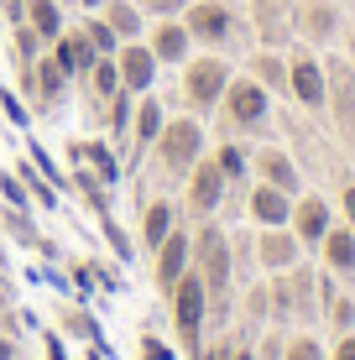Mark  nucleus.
<instances>
[{
    "label": "nucleus",
    "mask_w": 355,
    "mask_h": 360,
    "mask_svg": "<svg viewBox=\"0 0 355 360\" xmlns=\"http://www.w3.org/2000/svg\"><path fill=\"white\" fill-rule=\"evenodd\" d=\"M219 105H225V120H230V126L256 131V126H266L272 94H266V84H256V79H230L225 94H219Z\"/></svg>",
    "instance_id": "nucleus-1"
},
{
    "label": "nucleus",
    "mask_w": 355,
    "mask_h": 360,
    "mask_svg": "<svg viewBox=\"0 0 355 360\" xmlns=\"http://www.w3.org/2000/svg\"><path fill=\"white\" fill-rule=\"evenodd\" d=\"M152 146H157V162L173 172V178H183L204 152V131H199V120H173V126H162V136Z\"/></svg>",
    "instance_id": "nucleus-2"
},
{
    "label": "nucleus",
    "mask_w": 355,
    "mask_h": 360,
    "mask_svg": "<svg viewBox=\"0 0 355 360\" xmlns=\"http://www.w3.org/2000/svg\"><path fill=\"white\" fill-rule=\"evenodd\" d=\"M173 308H178V334H183V345H199V324H204V303H209V288H204V277H183L173 282Z\"/></svg>",
    "instance_id": "nucleus-3"
},
{
    "label": "nucleus",
    "mask_w": 355,
    "mask_h": 360,
    "mask_svg": "<svg viewBox=\"0 0 355 360\" xmlns=\"http://www.w3.org/2000/svg\"><path fill=\"white\" fill-rule=\"evenodd\" d=\"M225 84H230V68L219 63V58H193L188 79H183V94H188L193 110H214L219 94H225Z\"/></svg>",
    "instance_id": "nucleus-4"
},
{
    "label": "nucleus",
    "mask_w": 355,
    "mask_h": 360,
    "mask_svg": "<svg viewBox=\"0 0 355 360\" xmlns=\"http://www.w3.org/2000/svg\"><path fill=\"white\" fill-rule=\"evenodd\" d=\"M288 94L298 99V105H309V110H324L329 73L319 68V58H314V53H292V63H288Z\"/></svg>",
    "instance_id": "nucleus-5"
},
{
    "label": "nucleus",
    "mask_w": 355,
    "mask_h": 360,
    "mask_svg": "<svg viewBox=\"0 0 355 360\" xmlns=\"http://www.w3.org/2000/svg\"><path fill=\"white\" fill-rule=\"evenodd\" d=\"M115 73H120V89H126V94H146V89H152V79H157V58H152V47L126 42V47L115 53Z\"/></svg>",
    "instance_id": "nucleus-6"
},
{
    "label": "nucleus",
    "mask_w": 355,
    "mask_h": 360,
    "mask_svg": "<svg viewBox=\"0 0 355 360\" xmlns=\"http://www.w3.org/2000/svg\"><path fill=\"white\" fill-rule=\"evenodd\" d=\"M225 172H219V162H193L188 167V209L193 214H214L219 198H225Z\"/></svg>",
    "instance_id": "nucleus-7"
},
{
    "label": "nucleus",
    "mask_w": 355,
    "mask_h": 360,
    "mask_svg": "<svg viewBox=\"0 0 355 360\" xmlns=\"http://www.w3.org/2000/svg\"><path fill=\"white\" fill-rule=\"evenodd\" d=\"M199 262H204V288L225 292V282H230V245H225V235H219L214 225L199 230Z\"/></svg>",
    "instance_id": "nucleus-8"
},
{
    "label": "nucleus",
    "mask_w": 355,
    "mask_h": 360,
    "mask_svg": "<svg viewBox=\"0 0 355 360\" xmlns=\"http://www.w3.org/2000/svg\"><path fill=\"white\" fill-rule=\"evenodd\" d=\"M188 37L193 42H225L230 37V11L219 6V0H199V6H188Z\"/></svg>",
    "instance_id": "nucleus-9"
},
{
    "label": "nucleus",
    "mask_w": 355,
    "mask_h": 360,
    "mask_svg": "<svg viewBox=\"0 0 355 360\" xmlns=\"http://www.w3.org/2000/svg\"><path fill=\"white\" fill-rule=\"evenodd\" d=\"M251 219H256L262 230L288 225V219H292V193L272 188V183H256V188H251Z\"/></svg>",
    "instance_id": "nucleus-10"
},
{
    "label": "nucleus",
    "mask_w": 355,
    "mask_h": 360,
    "mask_svg": "<svg viewBox=\"0 0 355 360\" xmlns=\"http://www.w3.org/2000/svg\"><path fill=\"white\" fill-rule=\"evenodd\" d=\"M188 47H193L188 27L173 21V16H162V27L152 32V58H157V63H183V58H188Z\"/></svg>",
    "instance_id": "nucleus-11"
},
{
    "label": "nucleus",
    "mask_w": 355,
    "mask_h": 360,
    "mask_svg": "<svg viewBox=\"0 0 355 360\" xmlns=\"http://www.w3.org/2000/svg\"><path fill=\"white\" fill-rule=\"evenodd\" d=\"M292 21H298V32L309 37V42H329V37H335V6H329V0H298Z\"/></svg>",
    "instance_id": "nucleus-12"
},
{
    "label": "nucleus",
    "mask_w": 355,
    "mask_h": 360,
    "mask_svg": "<svg viewBox=\"0 0 355 360\" xmlns=\"http://www.w3.org/2000/svg\"><path fill=\"white\" fill-rule=\"evenodd\" d=\"M183 266H188V235L173 230L162 245H157V282H162V292H173V282L183 277Z\"/></svg>",
    "instance_id": "nucleus-13"
},
{
    "label": "nucleus",
    "mask_w": 355,
    "mask_h": 360,
    "mask_svg": "<svg viewBox=\"0 0 355 360\" xmlns=\"http://www.w3.org/2000/svg\"><path fill=\"white\" fill-rule=\"evenodd\" d=\"M292 225H298V245H319L324 230H329V204H324V198H298Z\"/></svg>",
    "instance_id": "nucleus-14"
},
{
    "label": "nucleus",
    "mask_w": 355,
    "mask_h": 360,
    "mask_svg": "<svg viewBox=\"0 0 355 360\" xmlns=\"http://www.w3.org/2000/svg\"><path fill=\"white\" fill-rule=\"evenodd\" d=\"M53 42H58V47H53V63L63 68V73H89V68H94V58H100L89 42H84V32H73V37L58 32Z\"/></svg>",
    "instance_id": "nucleus-15"
},
{
    "label": "nucleus",
    "mask_w": 355,
    "mask_h": 360,
    "mask_svg": "<svg viewBox=\"0 0 355 360\" xmlns=\"http://www.w3.org/2000/svg\"><path fill=\"white\" fill-rule=\"evenodd\" d=\"M319 245H324V262L335 266V271H345V277L355 271V230H345V225L335 230V225H329Z\"/></svg>",
    "instance_id": "nucleus-16"
},
{
    "label": "nucleus",
    "mask_w": 355,
    "mask_h": 360,
    "mask_svg": "<svg viewBox=\"0 0 355 360\" xmlns=\"http://www.w3.org/2000/svg\"><path fill=\"white\" fill-rule=\"evenodd\" d=\"M256 172H262V178L272 183V188L298 193V167H292L283 152H272V146H266V152H256Z\"/></svg>",
    "instance_id": "nucleus-17"
},
{
    "label": "nucleus",
    "mask_w": 355,
    "mask_h": 360,
    "mask_svg": "<svg viewBox=\"0 0 355 360\" xmlns=\"http://www.w3.org/2000/svg\"><path fill=\"white\" fill-rule=\"evenodd\" d=\"M292 262H298V240H292V235H283V225H277V230H266V235H262V266L288 271Z\"/></svg>",
    "instance_id": "nucleus-18"
},
{
    "label": "nucleus",
    "mask_w": 355,
    "mask_h": 360,
    "mask_svg": "<svg viewBox=\"0 0 355 360\" xmlns=\"http://www.w3.org/2000/svg\"><path fill=\"white\" fill-rule=\"evenodd\" d=\"M105 21L120 42H136L141 37V6H131V0H105Z\"/></svg>",
    "instance_id": "nucleus-19"
},
{
    "label": "nucleus",
    "mask_w": 355,
    "mask_h": 360,
    "mask_svg": "<svg viewBox=\"0 0 355 360\" xmlns=\"http://www.w3.org/2000/svg\"><path fill=\"white\" fill-rule=\"evenodd\" d=\"M162 105H157V99H141V110H136V152H146V146L157 141V136H162Z\"/></svg>",
    "instance_id": "nucleus-20"
},
{
    "label": "nucleus",
    "mask_w": 355,
    "mask_h": 360,
    "mask_svg": "<svg viewBox=\"0 0 355 360\" xmlns=\"http://www.w3.org/2000/svg\"><path fill=\"white\" fill-rule=\"evenodd\" d=\"M141 235H146V245H162L167 235H173V204H167V198H157L152 209H146V225H141Z\"/></svg>",
    "instance_id": "nucleus-21"
},
{
    "label": "nucleus",
    "mask_w": 355,
    "mask_h": 360,
    "mask_svg": "<svg viewBox=\"0 0 355 360\" xmlns=\"http://www.w3.org/2000/svg\"><path fill=\"white\" fill-rule=\"evenodd\" d=\"M27 11H32V32H37V37H47V42H53V37L63 32V16H58L53 0H27Z\"/></svg>",
    "instance_id": "nucleus-22"
},
{
    "label": "nucleus",
    "mask_w": 355,
    "mask_h": 360,
    "mask_svg": "<svg viewBox=\"0 0 355 360\" xmlns=\"http://www.w3.org/2000/svg\"><path fill=\"white\" fill-rule=\"evenodd\" d=\"M329 94H335V115L355 131V79L345 68H335V89H329Z\"/></svg>",
    "instance_id": "nucleus-23"
},
{
    "label": "nucleus",
    "mask_w": 355,
    "mask_h": 360,
    "mask_svg": "<svg viewBox=\"0 0 355 360\" xmlns=\"http://www.w3.org/2000/svg\"><path fill=\"white\" fill-rule=\"evenodd\" d=\"M251 79L266 84V89H288V68L277 63V58H256V63H251Z\"/></svg>",
    "instance_id": "nucleus-24"
},
{
    "label": "nucleus",
    "mask_w": 355,
    "mask_h": 360,
    "mask_svg": "<svg viewBox=\"0 0 355 360\" xmlns=\"http://www.w3.org/2000/svg\"><path fill=\"white\" fill-rule=\"evenodd\" d=\"M84 42H89V47H94L100 58H110V53L120 47V37L110 32V21H89V27H84Z\"/></svg>",
    "instance_id": "nucleus-25"
},
{
    "label": "nucleus",
    "mask_w": 355,
    "mask_h": 360,
    "mask_svg": "<svg viewBox=\"0 0 355 360\" xmlns=\"http://www.w3.org/2000/svg\"><path fill=\"white\" fill-rule=\"evenodd\" d=\"M94 94H100V99H115L120 94V73H115V63H105V58H94Z\"/></svg>",
    "instance_id": "nucleus-26"
},
{
    "label": "nucleus",
    "mask_w": 355,
    "mask_h": 360,
    "mask_svg": "<svg viewBox=\"0 0 355 360\" xmlns=\"http://www.w3.org/2000/svg\"><path fill=\"white\" fill-rule=\"evenodd\" d=\"M63 79H68V73L58 68L53 58H47V63H37V89H42V99H58V94H63Z\"/></svg>",
    "instance_id": "nucleus-27"
},
{
    "label": "nucleus",
    "mask_w": 355,
    "mask_h": 360,
    "mask_svg": "<svg viewBox=\"0 0 355 360\" xmlns=\"http://www.w3.org/2000/svg\"><path fill=\"white\" fill-rule=\"evenodd\" d=\"M219 172H225V178H240V172H246V152H240V146H219Z\"/></svg>",
    "instance_id": "nucleus-28"
},
{
    "label": "nucleus",
    "mask_w": 355,
    "mask_h": 360,
    "mask_svg": "<svg viewBox=\"0 0 355 360\" xmlns=\"http://www.w3.org/2000/svg\"><path fill=\"white\" fill-rule=\"evenodd\" d=\"M84 157H89V162H94V172H100L105 183H115V172H120V167H115V157H110L105 146H89V152H84Z\"/></svg>",
    "instance_id": "nucleus-29"
},
{
    "label": "nucleus",
    "mask_w": 355,
    "mask_h": 360,
    "mask_svg": "<svg viewBox=\"0 0 355 360\" xmlns=\"http://www.w3.org/2000/svg\"><path fill=\"white\" fill-rule=\"evenodd\" d=\"M141 11H152V16H178V11H188V0H141Z\"/></svg>",
    "instance_id": "nucleus-30"
},
{
    "label": "nucleus",
    "mask_w": 355,
    "mask_h": 360,
    "mask_svg": "<svg viewBox=\"0 0 355 360\" xmlns=\"http://www.w3.org/2000/svg\"><path fill=\"white\" fill-rule=\"evenodd\" d=\"M0 193H6L11 204H16V209H27V188H21L16 178H6V172H0Z\"/></svg>",
    "instance_id": "nucleus-31"
},
{
    "label": "nucleus",
    "mask_w": 355,
    "mask_h": 360,
    "mask_svg": "<svg viewBox=\"0 0 355 360\" xmlns=\"http://www.w3.org/2000/svg\"><path fill=\"white\" fill-rule=\"evenodd\" d=\"M0 110L11 115V126H27V110L16 105V94H6V89H0Z\"/></svg>",
    "instance_id": "nucleus-32"
},
{
    "label": "nucleus",
    "mask_w": 355,
    "mask_h": 360,
    "mask_svg": "<svg viewBox=\"0 0 355 360\" xmlns=\"http://www.w3.org/2000/svg\"><path fill=\"white\" fill-rule=\"evenodd\" d=\"M288 360H324V355H319V345H314V340H298L288 350Z\"/></svg>",
    "instance_id": "nucleus-33"
},
{
    "label": "nucleus",
    "mask_w": 355,
    "mask_h": 360,
    "mask_svg": "<svg viewBox=\"0 0 355 360\" xmlns=\"http://www.w3.org/2000/svg\"><path fill=\"white\" fill-rule=\"evenodd\" d=\"M345 219H350V230H355V188H345Z\"/></svg>",
    "instance_id": "nucleus-34"
},
{
    "label": "nucleus",
    "mask_w": 355,
    "mask_h": 360,
    "mask_svg": "<svg viewBox=\"0 0 355 360\" xmlns=\"http://www.w3.org/2000/svg\"><path fill=\"white\" fill-rule=\"evenodd\" d=\"M335 360H355V334H350L345 345H340V355H335Z\"/></svg>",
    "instance_id": "nucleus-35"
},
{
    "label": "nucleus",
    "mask_w": 355,
    "mask_h": 360,
    "mask_svg": "<svg viewBox=\"0 0 355 360\" xmlns=\"http://www.w3.org/2000/svg\"><path fill=\"white\" fill-rule=\"evenodd\" d=\"M0 360H11V340H0Z\"/></svg>",
    "instance_id": "nucleus-36"
},
{
    "label": "nucleus",
    "mask_w": 355,
    "mask_h": 360,
    "mask_svg": "<svg viewBox=\"0 0 355 360\" xmlns=\"http://www.w3.org/2000/svg\"><path fill=\"white\" fill-rule=\"evenodd\" d=\"M94 6H105V0H84V11H94Z\"/></svg>",
    "instance_id": "nucleus-37"
},
{
    "label": "nucleus",
    "mask_w": 355,
    "mask_h": 360,
    "mask_svg": "<svg viewBox=\"0 0 355 360\" xmlns=\"http://www.w3.org/2000/svg\"><path fill=\"white\" fill-rule=\"evenodd\" d=\"M350 53H355V37H350Z\"/></svg>",
    "instance_id": "nucleus-38"
},
{
    "label": "nucleus",
    "mask_w": 355,
    "mask_h": 360,
    "mask_svg": "<svg viewBox=\"0 0 355 360\" xmlns=\"http://www.w3.org/2000/svg\"><path fill=\"white\" fill-rule=\"evenodd\" d=\"M235 360H251V355H235Z\"/></svg>",
    "instance_id": "nucleus-39"
}]
</instances>
